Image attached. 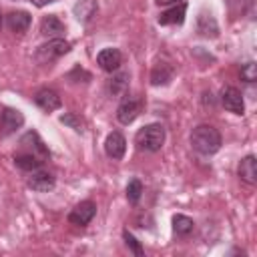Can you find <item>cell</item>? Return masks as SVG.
I'll return each instance as SVG.
<instances>
[{"mask_svg": "<svg viewBox=\"0 0 257 257\" xmlns=\"http://www.w3.org/2000/svg\"><path fill=\"white\" fill-rule=\"evenodd\" d=\"M48 159H50V153L36 131H28L20 137L18 151L14 153V165L20 171L30 173L34 169H40Z\"/></svg>", "mask_w": 257, "mask_h": 257, "instance_id": "cell-1", "label": "cell"}, {"mask_svg": "<svg viewBox=\"0 0 257 257\" xmlns=\"http://www.w3.org/2000/svg\"><path fill=\"white\" fill-rule=\"evenodd\" d=\"M191 145L199 155H215L221 149V133L211 124H199L191 133Z\"/></svg>", "mask_w": 257, "mask_h": 257, "instance_id": "cell-2", "label": "cell"}, {"mask_svg": "<svg viewBox=\"0 0 257 257\" xmlns=\"http://www.w3.org/2000/svg\"><path fill=\"white\" fill-rule=\"evenodd\" d=\"M165 126L161 122H151V124H145L143 128L137 131L135 135V145L139 151H145V153H157L161 151V147L165 145Z\"/></svg>", "mask_w": 257, "mask_h": 257, "instance_id": "cell-3", "label": "cell"}, {"mask_svg": "<svg viewBox=\"0 0 257 257\" xmlns=\"http://www.w3.org/2000/svg\"><path fill=\"white\" fill-rule=\"evenodd\" d=\"M68 50H70V42L68 40H64V38H50L48 42H44V44H40L36 48V54L34 56H36V60L40 64H48L54 58L66 54Z\"/></svg>", "mask_w": 257, "mask_h": 257, "instance_id": "cell-4", "label": "cell"}, {"mask_svg": "<svg viewBox=\"0 0 257 257\" xmlns=\"http://www.w3.org/2000/svg\"><path fill=\"white\" fill-rule=\"evenodd\" d=\"M141 110H143V100L139 96H135V94L124 92L122 100H120V104L116 108V118H118L120 124H131L141 114Z\"/></svg>", "mask_w": 257, "mask_h": 257, "instance_id": "cell-5", "label": "cell"}, {"mask_svg": "<svg viewBox=\"0 0 257 257\" xmlns=\"http://www.w3.org/2000/svg\"><path fill=\"white\" fill-rule=\"evenodd\" d=\"M26 185H28L32 191L48 193V191H52V189H54L56 181H54L52 173H48V171H44V169L40 167V169L30 171V175H28V179H26Z\"/></svg>", "mask_w": 257, "mask_h": 257, "instance_id": "cell-6", "label": "cell"}, {"mask_svg": "<svg viewBox=\"0 0 257 257\" xmlns=\"http://www.w3.org/2000/svg\"><path fill=\"white\" fill-rule=\"evenodd\" d=\"M96 215V205L94 201H80L70 213H68V223L72 225H78V227H84L92 221V217Z\"/></svg>", "mask_w": 257, "mask_h": 257, "instance_id": "cell-7", "label": "cell"}, {"mask_svg": "<svg viewBox=\"0 0 257 257\" xmlns=\"http://www.w3.org/2000/svg\"><path fill=\"white\" fill-rule=\"evenodd\" d=\"M24 124V114L18 108H10L6 106L0 112V128H2V137H8L12 133H16L20 126Z\"/></svg>", "mask_w": 257, "mask_h": 257, "instance_id": "cell-8", "label": "cell"}, {"mask_svg": "<svg viewBox=\"0 0 257 257\" xmlns=\"http://www.w3.org/2000/svg\"><path fill=\"white\" fill-rule=\"evenodd\" d=\"M221 104L225 106V110L233 112V114H243L245 112V100L243 94L235 88V86H225L221 90Z\"/></svg>", "mask_w": 257, "mask_h": 257, "instance_id": "cell-9", "label": "cell"}, {"mask_svg": "<svg viewBox=\"0 0 257 257\" xmlns=\"http://www.w3.org/2000/svg\"><path fill=\"white\" fill-rule=\"evenodd\" d=\"M124 151H126V141H124L122 133H118V131L108 133L106 139H104V153H106V157H110L112 161H120L124 157Z\"/></svg>", "mask_w": 257, "mask_h": 257, "instance_id": "cell-10", "label": "cell"}, {"mask_svg": "<svg viewBox=\"0 0 257 257\" xmlns=\"http://www.w3.org/2000/svg\"><path fill=\"white\" fill-rule=\"evenodd\" d=\"M96 62L104 72H116L122 64V54L118 48H102L96 54Z\"/></svg>", "mask_w": 257, "mask_h": 257, "instance_id": "cell-11", "label": "cell"}, {"mask_svg": "<svg viewBox=\"0 0 257 257\" xmlns=\"http://www.w3.org/2000/svg\"><path fill=\"white\" fill-rule=\"evenodd\" d=\"M175 76V66L167 60H159L155 62L153 70H151V84L153 86H167Z\"/></svg>", "mask_w": 257, "mask_h": 257, "instance_id": "cell-12", "label": "cell"}, {"mask_svg": "<svg viewBox=\"0 0 257 257\" xmlns=\"http://www.w3.org/2000/svg\"><path fill=\"white\" fill-rule=\"evenodd\" d=\"M34 102L44 110V112H52L56 108L62 106V98L58 96L56 90L52 88H40L36 94H34Z\"/></svg>", "mask_w": 257, "mask_h": 257, "instance_id": "cell-13", "label": "cell"}, {"mask_svg": "<svg viewBox=\"0 0 257 257\" xmlns=\"http://www.w3.org/2000/svg\"><path fill=\"white\" fill-rule=\"evenodd\" d=\"M64 32H66V26H64V22L56 14H48V16L42 18V22H40V34L42 36L60 38Z\"/></svg>", "mask_w": 257, "mask_h": 257, "instance_id": "cell-14", "label": "cell"}, {"mask_svg": "<svg viewBox=\"0 0 257 257\" xmlns=\"http://www.w3.org/2000/svg\"><path fill=\"white\" fill-rule=\"evenodd\" d=\"M185 14H187V4H185V2H181V4H175V6H171L169 10L161 12V14H159V18H157V22H159L161 26H169V24H183V22H185Z\"/></svg>", "mask_w": 257, "mask_h": 257, "instance_id": "cell-15", "label": "cell"}, {"mask_svg": "<svg viewBox=\"0 0 257 257\" xmlns=\"http://www.w3.org/2000/svg\"><path fill=\"white\" fill-rule=\"evenodd\" d=\"M237 175L247 185H255L257 183V161H255L253 155H247V157L241 159V163L237 167Z\"/></svg>", "mask_w": 257, "mask_h": 257, "instance_id": "cell-16", "label": "cell"}, {"mask_svg": "<svg viewBox=\"0 0 257 257\" xmlns=\"http://www.w3.org/2000/svg\"><path fill=\"white\" fill-rule=\"evenodd\" d=\"M30 22H32V16H30L26 10H14V12H10V14L6 16L8 28H10L12 32H16V34L26 32L28 26H30Z\"/></svg>", "mask_w": 257, "mask_h": 257, "instance_id": "cell-17", "label": "cell"}, {"mask_svg": "<svg viewBox=\"0 0 257 257\" xmlns=\"http://www.w3.org/2000/svg\"><path fill=\"white\" fill-rule=\"evenodd\" d=\"M197 32L201 36H209V38H215L219 34L217 20L213 18L211 12H201L199 14V18H197Z\"/></svg>", "mask_w": 257, "mask_h": 257, "instance_id": "cell-18", "label": "cell"}, {"mask_svg": "<svg viewBox=\"0 0 257 257\" xmlns=\"http://www.w3.org/2000/svg\"><path fill=\"white\" fill-rule=\"evenodd\" d=\"M96 0H80L74 4V16L80 20V22H88L94 14H96Z\"/></svg>", "mask_w": 257, "mask_h": 257, "instance_id": "cell-19", "label": "cell"}, {"mask_svg": "<svg viewBox=\"0 0 257 257\" xmlns=\"http://www.w3.org/2000/svg\"><path fill=\"white\" fill-rule=\"evenodd\" d=\"M195 229V221L187 215H175L173 217V231L179 235V237H187L191 235Z\"/></svg>", "mask_w": 257, "mask_h": 257, "instance_id": "cell-20", "label": "cell"}, {"mask_svg": "<svg viewBox=\"0 0 257 257\" xmlns=\"http://www.w3.org/2000/svg\"><path fill=\"white\" fill-rule=\"evenodd\" d=\"M126 86H128V72H124V70L112 74L108 80V92H112V94H124Z\"/></svg>", "mask_w": 257, "mask_h": 257, "instance_id": "cell-21", "label": "cell"}, {"mask_svg": "<svg viewBox=\"0 0 257 257\" xmlns=\"http://www.w3.org/2000/svg\"><path fill=\"white\" fill-rule=\"evenodd\" d=\"M141 195H143V183L139 179H131L128 185H126V199H128V203L137 205Z\"/></svg>", "mask_w": 257, "mask_h": 257, "instance_id": "cell-22", "label": "cell"}, {"mask_svg": "<svg viewBox=\"0 0 257 257\" xmlns=\"http://www.w3.org/2000/svg\"><path fill=\"white\" fill-rule=\"evenodd\" d=\"M60 122L66 124V126H70V128H74L76 133H82V131H84V122H82V118H80L76 112H66V114H62V116H60Z\"/></svg>", "mask_w": 257, "mask_h": 257, "instance_id": "cell-23", "label": "cell"}, {"mask_svg": "<svg viewBox=\"0 0 257 257\" xmlns=\"http://www.w3.org/2000/svg\"><path fill=\"white\" fill-rule=\"evenodd\" d=\"M241 80H245V82H255L257 80V64L253 60H249L241 66Z\"/></svg>", "mask_w": 257, "mask_h": 257, "instance_id": "cell-24", "label": "cell"}, {"mask_svg": "<svg viewBox=\"0 0 257 257\" xmlns=\"http://www.w3.org/2000/svg\"><path fill=\"white\" fill-rule=\"evenodd\" d=\"M122 239H124V243H126V247L137 255V257H143L145 255V251H143V247H141V243L135 239V235L133 233H128L126 229L122 231Z\"/></svg>", "mask_w": 257, "mask_h": 257, "instance_id": "cell-25", "label": "cell"}, {"mask_svg": "<svg viewBox=\"0 0 257 257\" xmlns=\"http://www.w3.org/2000/svg\"><path fill=\"white\" fill-rule=\"evenodd\" d=\"M159 6H175V4H181L185 0H155Z\"/></svg>", "mask_w": 257, "mask_h": 257, "instance_id": "cell-26", "label": "cell"}, {"mask_svg": "<svg viewBox=\"0 0 257 257\" xmlns=\"http://www.w3.org/2000/svg\"><path fill=\"white\" fill-rule=\"evenodd\" d=\"M34 6H38V8H42V6H46V4H50V2H54V0H30Z\"/></svg>", "mask_w": 257, "mask_h": 257, "instance_id": "cell-27", "label": "cell"}, {"mask_svg": "<svg viewBox=\"0 0 257 257\" xmlns=\"http://www.w3.org/2000/svg\"><path fill=\"white\" fill-rule=\"evenodd\" d=\"M0 28H2V12H0Z\"/></svg>", "mask_w": 257, "mask_h": 257, "instance_id": "cell-28", "label": "cell"}]
</instances>
